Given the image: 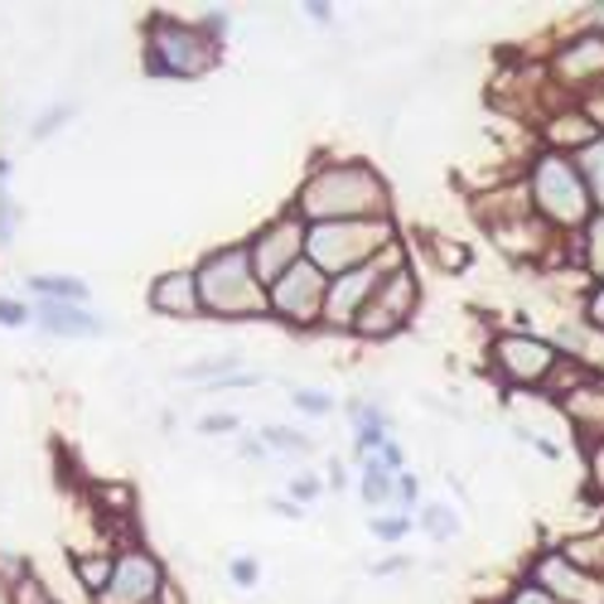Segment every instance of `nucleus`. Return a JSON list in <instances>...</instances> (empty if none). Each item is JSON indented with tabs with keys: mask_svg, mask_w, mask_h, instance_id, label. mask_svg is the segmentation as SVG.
Wrapping results in <instances>:
<instances>
[{
	"mask_svg": "<svg viewBox=\"0 0 604 604\" xmlns=\"http://www.w3.org/2000/svg\"><path fill=\"white\" fill-rule=\"evenodd\" d=\"M198 305L213 315H257L266 305V295L252 276L247 252H223L198 272Z\"/></svg>",
	"mask_w": 604,
	"mask_h": 604,
	"instance_id": "f257e3e1",
	"label": "nucleus"
},
{
	"mask_svg": "<svg viewBox=\"0 0 604 604\" xmlns=\"http://www.w3.org/2000/svg\"><path fill=\"white\" fill-rule=\"evenodd\" d=\"M378 204H382V184L358 165L325 170L310 190H305V208L319 213V218H329L334 213V223H348V213H368Z\"/></svg>",
	"mask_w": 604,
	"mask_h": 604,
	"instance_id": "f03ea898",
	"label": "nucleus"
},
{
	"mask_svg": "<svg viewBox=\"0 0 604 604\" xmlns=\"http://www.w3.org/2000/svg\"><path fill=\"white\" fill-rule=\"evenodd\" d=\"M387 237V227L378 223H319L310 233V257L315 266H334V272H344V266H354L362 257H372V247Z\"/></svg>",
	"mask_w": 604,
	"mask_h": 604,
	"instance_id": "7ed1b4c3",
	"label": "nucleus"
},
{
	"mask_svg": "<svg viewBox=\"0 0 604 604\" xmlns=\"http://www.w3.org/2000/svg\"><path fill=\"white\" fill-rule=\"evenodd\" d=\"M536 204L561 223H575L585 213V180L566 160H542L536 165Z\"/></svg>",
	"mask_w": 604,
	"mask_h": 604,
	"instance_id": "20e7f679",
	"label": "nucleus"
},
{
	"mask_svg": "<svg viewBox=\"0 0 604 604\" xmlns=\"http://www.w3.org/2000/svg\"><path fill=\"white\" fill-rule=\"evenodd\" d=\"M213 63V49L204 34L180 30V24H160L155 30V69L180 73V78H198Z\"/></svg>",
	"mask_w": 604,
	"mask_h": 604,
	"instance_id": "39448f33",
	"label": "nucleus"
},
{
	"mask_svg": "<svg viewBox=\"0 0 604 604\" xmlns=\"http://www.w3.org/2000/svg\"><path fill=\"white\" fill-rule=\"evenodd\" d=\"M300 247H305V233H300V223H276L272 233H266L257 247H252V266H257V276L262 280H280L290 272L295 262H300Z\"/></svg>",
	"mask_w": 604,
	"mask_h": 604,
	"instance_id": "423d86ee",
	"label": "nucleus"
},
{
	"mask_svg": "<svg viewBox=\"0 0 604 604\" xmlns=\"http://www.w3.org/2000/svg\"><path fill=\"white\" fill-rule=\"evenodd\" d=\"M272 305H276L280 315H290V319H310L315 305H319V272H315L310 262H295L290 272L276 280Z\"/></svg>",
	"mask_w": 604,
	"mask_h": 604,
	"instance_id": "0eeeda50",
	"label": "nucleus"
},
{
	"mask_svg": "<svg viewBox=\"0 0 604 604\" xmlns=\"http://www.w3.org/2000/svg\"><path fill=\"white\" fill-rule=\"evenodd\" d=\"M160 590V571L151 556H126L112 575V590H106L102 604H151V595Z\"/></svg>",
	"mask_w": 604,
	"mask_h": 604,
	"instance_id": "6e6552de",
	"label": "nucleus"
},
{
	"mask_svg": "<svg viewBox=\"0 0 604 604\" xmlns=\"http://www.w3.org/2000/svg\"><path fill=\"white\" fill-rule=\"evenodd\" d=\"M407 295H411V280L407 276H387L378 290H372V300L362 305V329L368 334H387L401 319V305H407Z\"/></svg>",
	"mask_w": 604,
	"mask_h": 604,
	"instance_id": "1a4fd4ad",
	"label": "nucleus"
},
{
	"mask_svg": "<svg viewBox=\"0 0 604 604\" xmlns=\"http://www.w3.org/2000/svg\"><path fill=\"white\" fill-rule=\"evenodd\" d=\"M499 368L518 382H536L546 368H552V348L536 339H503L499 344Z\"/></svg>",
	"mask_w": 604,
	"mask_h": 604,
	"instance_id": "9d476101",
	"label": "nucleus"
},
{
	"mask_svg": "<svg viewBox=\"0 0 604 604\" xmlns=\"http://www.w3.org/2000/svg\"><path fill=\"white\" fill-rule=\"evenodd\" d=\"M382 286V276L378 272H354V276H344V280H334V290H329V300H325V310H329V319L334 325H348V315L358 310L362 300H372V290Z\"/></svg>",
	"mask_w": 604,
	"mask_h": 604,
	"instance_id": "9b49d317",
	"label": "nucleus"
},
{
	"mask_svg": "<svg viewBox=\"0 0 604 604\" xmlns=\"http://www.w3.org/2000/svg\"><path fill=\"white\" fill-rule=\"evenodd\" d=\"M39 319H44V329L73 334V339H92V334H106L102 319H92L88 310H78V305H63V300H44V305H39Z\"/></svg>",
	"mask_w": 604,
	"mask_h": 604,
	"instance_id": "f8f14e48",
	"label": "nucleus"
},
{
	"mask_svg": "<svg viewBox=\"0 0 604 604\" xmlns=\"http://www.w3.org/2000/svg\"><path fill=\"white\" fill-rule=\"evenodd\" d=\"M155 310H165V315H198V310H204V305H198V280L165 276L155 286Z\"/></svg>",
	"mask_w": 604,
	"mask_h": 604,
	"instance_id": "ddd939ff",
	"label": "nucleus"
},
{
	"mask_svg": "<svg viewBox=\"0 0 604 604\" xmlns=\"http://www.w3.org/2000/svg\"><path fill=\"white\" fill-rule=\"evenodd\" d=\"M362 499H368V503H387V499H392V474H387L382 460H372L368 469H362Z\"/></svg>",
	"mask_w": 604,
	"mask_h": 604,
	"instance_id": "4468645a",
	"label": "nucleus"
},
{
	"mask_svg": "<svg viewBox=\"0 0 604 604\" xmlns=\"http://www.w3.org/2000/svg\"><path fill=\"white\" fill-rule=\"evenodd\" d=\"M34 290L39 295H44V300H63V305H78V300H83V280H59V276H39L34 280Z\"/></svg>",
	"mask_w": 604,
	"mask_h": 604,
	"instance_id": "2eb2a0df",
	"label": "nucleus"
},
{
	"mask_svg": "<svg viewBox=\"0 0 604 604\" xmlns=\"http://www.w3.org/2000/svg\"><path fill=\"white\" fill-rule=\"evenodd\" d=\"M421 522H426V532H431V536H440V542H446V536L454 532L450 508H440V503H436V508H426V518H421Z\"/></svg>",
	"mask_w": 604,
	"mask_h": 604,
	"instance_id": "dca6fc26",
	"label": "nucleus"
},
{
	"mask_svg": "<svg viewBox=\"0 0 604 604\" xmlns=\"http://www.w3.org/2000/svg\"><path fill=\"white\" fill-rule=\"evenodd\" d=\"M585 180L595 184V194L604 198V141L590 145V155H585Z\"/></svg>",
	"mask_w": 604,
	"mask_h": 604,
	"instance_id": "f3484780",
	"label": "nucleus"
},
{
	"mask_svg": "<svg viewBox=\"0 0 604 604\" xmlns=\"http://www.w3.org/2000/svg\"><path fill=\"white\" fill-rule=\"evenodd\" d=\"M266 436H272V446L276 450H310V440H305V436H295V431H280V426H272V431H266Z\"/></svg>",
	"mask_w": 604,
	"mask_h": 604,
	"instance_id": "a211bd4d",
	"label": "nucleus"
},
{
	"mask_svg": "<svg viewBox=\"0 0 604 604\" xmlns=\"http://www.w3.org/2000/svg\"><path fill=\"white\" fill-rule=\"evenodd\" d=\"M290 401H295L300 411H315V416H325V411H329V397H325V392H295Z\"/></svg>",
	"mask_w": 604,
	"mask_h": 604,
	"instance_id": "6ab92c4d",
	"label": "nucleus"
},
{
	"mask_svg": "<svg viewBox=\"0 0 604 604\" xmlns=\"http://www.w3.org/2000/svg\"><path fill=\"white\" fill-rule=\"evenodd\" d=\"M590 262H595L600 272H604V218L590 223Z\"/></svg>",
	"mask_w": 604,
	"mask_h": 604,
	"instance_id": "aec40b11",
	"label": "nucleus"
},
{
	"mask_svg": "<svg viewBox=\"0 0 604 604\" xmlns=\"http://www.w3.org/2000/svg\"><path fill=\"white\" fill-rule=\"evenodd\" d=\"M78 571H83L88 585H106V575H112V566H106V561H83Z\"/></svg>",
	"mask_w": 604,
	"mask_h": 604,
	"instance_id": "412c9836",
	"label": "nucleus"
},
{
	"mask_svg": "<svg viewBox=\"0 0 604 604\" xmlns=\"http://www.w3.org/2000/svg\"><path fill=\"white\" fill-rule=\"evenodd\" d=\"M407 528H411V518H387V522H372V532L387 536V542H392V536H401Z\"/></svg>",
	"mask_w": 604,
	"mask_h": 604,
	"instance_id": "4be33fe9",
	"label": "nucleus"
},
{
	"mask_svg": "<svg viewBox=\"0 0 604 604\" xmlns=\"http://www.w3.org/2000/svg\"><path fill=\"white\" fill-rule=\"evenodd\" d=\"M0 325H24V310L16 300H0Z\"/></svg>",
	"mask_w": 604,
	"mask_h": 604,
	"instance_id": "5701e85b",
	"label": "nucleus"
},
{
	"mask_svg": "<svg viewBox=\"0 0 604 604\" xmlns=\"http://www.w3.org/2000/svg\"><path fill=\"white\" fill-rule=\"evenodd\" d=\"M204 431H208V436H213V431H233V416H208Z\"/></svg>",
	"mask_w": 604,
	"mask_h": 604,
	"instance_id": "b1692460",
	"label": "nucleus"
},
{
	"mask_svg": "<svg viewBox=\"0 0 604 604\" xmlns=\"http://www.w3.org/2000/svg\"><path fill=\"white\" fill-rule=\"evenodd\" d=\"M6 237H10V198L0 194V242H6Z\"/></svg>",
	"mask_w": 604,
	"mask_h": 604,
	"instance_id": "393cba45",
	"label": "nucleus"
},
{
	"mask_svg": "<svg viewBox=\"0 0 604 604\" xmlns=\"http://www.w3.org/2000/svg\"><path fill=\"white\" fill-rule=\"evenodd\" d=\"M513 604H556V600H546L542 590H522V595H518Z\"/></svg>",
	"mask_w": 604,
	"mask_h": 604,
	"instance_id": "a878e982",
	"label": "nucleus"
},
{
	"mask_svg": "<svg viewBox=\"0 0 604 604\" xmlns=\"http://www.w3.org/2000/svg\"><path fill=\"white\" fill-rule=\"evenodd\" d=\"M233 575H237L242 585H252V575H257V566H252V561H237V566H233Z\"/></svg>",
	"mask_w": 604,
	"mask_h": 604,
	"instance_id": "bb28decb",
	"label": "nucleus"
},
{
	"mask_svg": "<svg viewBox=\"0 0 604 604\" xmlns=\"http://www.w3.org/2000/svg\"><path fill=\"white\" fill-rule=\"evenodd\" d=\"M590 319H595V325H604V290L595 295V300H590Z\"/></svg>",
	"mask_w": 604,
	"mask_h": 604,
	"instance_id": "cd10ccee",
	"label": "nucleus"
}]
</instances>
